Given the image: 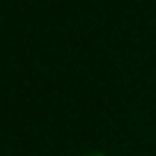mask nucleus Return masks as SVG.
Wrapping results in <instances>:
<instances>
[{
	"mask_svg": "<svg viewBox=\"0 0 156 156\" xmlns=\"http://www.w3.org/2000/svg\"><path fill=\"white\" fill-rule=\"evenodd\" d=\"M80 156H108L106 151H99V149H94V151H85V154H80Z\"/></svg>",
	"mask_w": 156,
	"mask_h": 156,
	"instance_id": "1",
	"label": "nucleus"
}]
</instances>
